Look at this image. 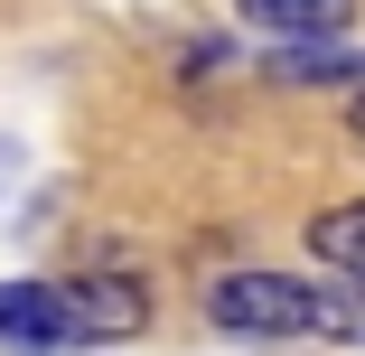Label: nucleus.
Returning <instances> with one entry per match:
<instances>
[{"mask_svg": "<svg viewBox=\"0 0 365 356\" xmlns=\"http://www.w3.org/2000/svg\"><path fill=\"white\" fill-rule=\"evenodd\" d=\"M0 347H19V356H66L76 347V319H66L56 281H0Z\"/></svg>", "mask_w": 365, "mask_h": 356, "instance_id": "3", "label": "nucleus"}, {"mask_svg": "<svg viewBox=\"0 0 365 356\" xmlns=\"http://www.w3.org/2000/svg\"><path fill=\"white\" fill-rule=\"evenodd\" d=\"M56 291H66V319H76V347H122V337L150 328V281L140 272L94 263V272H66Z\"/></svg>", "mask_w": 365, "mask_h": 356, "instance_id": "2", "label": "nucleus"}, {"mask_svg": "<svg viewBox=\"0 0 365 356\" xmlns=\"http://www.w3.org/2000/svg\"><path fill=\"white\" fill-rule=\"evenodd\" d=\"M309 337H328V347H365V281H319Z\"/></svg>", "mask_w": 365, "mask_h": 356, "instance_id": "7", "label": "nucleus"}, {"mask_svg": "<svg viewBox=\"0 0 365 356\" xmlns=\"http://www.w3.org/2000/svg\"><path fill=\"white\" fill-rule=\"evenodd\" d=\"M346 131H356V141H365V85H356V94H346Z\"/></svg>", "mask_w": 365, "mask_h": 356, "instance_id": "8", "label": "nucleus"}, {"mask_svg": "<svg viewBox=\"0 0 365 356\" xmlns=\"http://www.w3.org/2000/svg\"><path fill=\"white\" fill-rule=\"evenodd\" d=\"M235 19L262 29L272 47H300V38H346L356 0H235Z\"/></svg>", "mask_w": 365, "mask_h": 356, "instance_id": "4", "label": "nucleus"}, {"mask_svg": "<svg viewBox=\"0 0 365 356\" xmlns=\"http://www.w3.org/2000/svg\"><path fill=\"white\" fill-rule=\"evenodd\" d=\"M300 235H309V253H319L337 281H365V197H346V206H319V216H309Z\"/></svg>", "mask_w": 365, "mask_h": 356, "instance_id": "6", "label": "nucleus"}, {"mask_svg": "<svg viewBox=\"0 0 365 356\" xmlns=\"http://www.w3.org/2000/svg\"><path fill=\"white\" fill-rule=\"evenodd\" d=\"M197 310H206L215 337H253V347H272V337H309L319 281L272 272V263H235V272H215L206 291H197Z\"/></svg>", "mask_w": 365, "mask_h": 356, "instance_id": "1", "label": "nucleus"}, {"mask_svg": "<svg viewBox=\"0 0 365 356\" xmlns=\"http://www.w3.org/2000/svg\"><path fill=\"white\" fill-rule=\"evenodd\" d=\"M262 76L290 85V94H319V85H365V56L337 47V38H300V47H272V56H262Z\"/></svg>", "mask_w": 365, "mask_h": 356, "instance_id": "5", "label": "nucleus"}]
</instances>
